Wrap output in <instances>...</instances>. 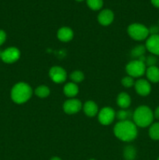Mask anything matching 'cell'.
<instances>
[{
  "mask_svg": "<svg viewBox=\"0 0 159 160\" xmlns=\"http://www.w3.org/2000/svg\"><path fill=\"white\" fill-rule=\"evenodd\" d=\"M114 20V14L110 9H104L98 16V20L103 26L111 24Z\"/></svg>",
  "mask_w": 159,
  "mask_h": 160,
  "instance_id": "obj_12",
  "label": "cell"
},
{
  "mask_svg": "<svg viewBox=\"0 0 159 160\" xmlns=\"http://www.w3.org/2000/svg\"><path fill=\"white\" fill-rule=\"evenodd\" d=\"M151 2L153 6L157 8H159V0H151Z\"/></svg>",
  "mask_w": 159,
  "mask_h": 160,
  "instance_id": "obj_30",
  "label": "cell"
},
{
  "mask_svg": "<svg viewBox=\"0 0 159 160\" xmlns=\"http://www.w3.org/2000/svg\"><path fill=\"white\" fill-rule=\"evenodd\" d=\"M146 65L145 62L139 60V59H135L126 65V73L129 74V76L132 78H140L143 76L146 72Z\"/></svg>",
  "mask_w": 159,
  "mask_h": 160,
  "instance_id": "obj_5",
  "label": "cell"
},
{
  "mask_svg": "<svg viewBox=\"0 0 159 160\" xmlns=\"http://www.w3.org/2000/svg\"><path fill=\"white\" fill-rule=\"evenodd\" d=\"M145 73L149 81L152 83L159 82V68L157 66L147 67Z\"/></svg>",
  "mask_w": 159,
  "mask_h": 160,
  "instance_id": "obj_14",
  "label": "cell"
},
{
  "mask_svg": "<svg viewBox=\"0 0 159 160\" xmlns=\"http://www.w3.org/2000/svg\"><path fill=\"white\" fill-rule=\"evenodd\" d=\"M82 107L80 101L76 98H71L65 101L63 104V110L67 114H75L79 112Z\"/></svg>",
  "mask_w": 159,
  "mask_h": 160,
  "instance_id": "obj_10",
  "label": "cell"
},
{
  "mask_svg": "<svg viewBox=\"0 0 159 160\" xmlns=\"http://www.w3.org/2000/svg\"><path fill=\"white\" fill-rule=\"evenodd\" d=\"M149 136L153 140H159V122L152 123L150 126Z\"/></svg>",
  "mask_w": 159,
  "mask_h": 160,
  "instance_id": "obj_18",
  "label": "cell"
},
{
  "mask_svg": "<svg viewBox=\"0 0 159 160\" xmlns=\"http://www.w3.org/2000/svg\"><path fill=\"white\" fill-rule=\"evenodd\" d=\"M122 84L124 86L125 88H131L134 86L135 84V81H134L133 78L130 76L125 77L122 79Z\"/></svg>",
  "mask_w": 159,
  "mask_h": 160,
  "instance_id": "obj_25",
  "label": "cell"
},
{
  "mask_svg": "<svg viewBox=\"0 0 159 160\" xmlns=\"http://www.w3.org/2000/svg\"><path fill=\"white\" fill-rule=\"evenodd\" d=\"M57 37L61 42H70L73 38V31H72L71 28L63 27L58 31Z\"/></svg>",
  "mask_w": 159,
  "mask_h": 160,
  "instance_id": "obj_13",
  "label": "cell"
},
{
  "mask_svg": "<svg viewBox=\"0 0 159 160\" xmlns=\"http://www.w3.org/2000/svg\"><path fill=\"white\" fill-rule=\"evenodd\" d=\"M115 112L110 107H104L98 113V120L103 125H109L113 122L115 117Z\"/></svg>",
  "mask_w": 159,
  "mask_h": 160,
  "instance_id": "obj_7",
  "label": "cell"
},
{
  "mask_svg": "<svg viewBox=\"0 0 159 160\" xmlns=\"http://www.w3.org/2000/svg\"><path fill=\"white\" fill-rule=\"evenodd\" d=\"M154 112L147 106H139L132 113L133 123L140 128L151 126L154 120Z\"/></svg>",
  "mask_w": 159,
  "mask_h": 160,
  "instance_id": "obj_2",
  "label": "cell"
},
{
  "mask_svg": "<svg viewBox=\"0 0 159 160\" xmlns=\"http://www.w3.org/2000/svg\"><path fill=\"white\" fill-rule=\"evenodd\" d=\"M35 94L39 98H46L49 95L50 90L46 85H40L35 89Z\"/></svg>",
  "mask_w": 159,
  "mask_h": 160,
  "instance_id": "obj_20",
  "label": "cell"
},
{
  "mask_svg": "<svg viewBox=\"0 0 159 160\" xmlns=\"http://www.w3.org/2000/svg\"><path fill=\"white\" fill-rule=\"evenodd\" d=\"M158 23H159V22H158Z\"/></svg>",
  "mask_w": 159,
  "mask_h": 160,
  "instance_id": "obj_36",
  "label": "cell"
},
{
  "mask_svg": "<svg viewBox=\"0 0 159 160\" xmlns=\"http://www.w3.org/2000/svg\"><path fill=\"white\" fill-rule=\"evenodd\" d=\"M149 34L151 35H156L159 34V27L157 26H152L149 29Z\"/></svg>",
  "mask_w": 159,
  "mask_h": 160,
  "instance_id": "obj_27",
  "label": "cell"
},
{
  "mask_svg": "<svg viewBox=\"0 0 159 160\" xmlns=\"http://www.w3.org/2000/svg\"><path fill=\"white\" fill-rule=\"evenodd\" d=\"M157 63V59L155 56L154 55H150L147 57H146V60H145V65L149 67H154L156 66Z\"/></svg>",
  "mask_w": 159,
  "mask_h": 160,
  "instance_id": "obj_26",
  "label": "cell"
},
{
  "mask_svg": "<svg viewBox=\"0 0 159 160\" xmlns=\"http://www.w3.org/2000/svg\"><path fill=\"white\" fill-rule=\"evenodd\" d=\"M117 104L122 109H127L131 104V98L126 92H121L117 97Z\"/></svg>",
  "mask_w": 159,
  "mask_h": 160,
  "instance_id": "obj_16",
  "label": "cell"
},
{
  "mask_svg": "<svg viewBox=\"0 0 159 160\" xmlns=\"http://www.w3.org/2000/svg\"><path fill=\"white\" fill-rule=\"evenodd\" d=\"M146 47L145 45H137L132 50V56L134 58H137V59L141 56H144L145 52H146Z\"/></svg>",
  "mask_w": 159,
  "mask_h": 160,
  "instance_id": "obj_21",
  "label": "cell"
},
{
  "mask_svg": "<svg viewBox=\"0 0 159 160\" xmlns=\"http://www.w3.org/2000/svg\"><path fill=\"white\" fill-rule=\"evenodd\" d=\"M0 56H1V52H0Z\"/></svg>",
  "mask_w": 159,
  "mask_h": 160,
  "instance_id": "obj_34",
  "label": "cell"
},
{
  "mask_svg": "<svg viewBox=\"0 0 159 160\" xmlns=\"http://www.w3.org/2000/svg\"><path fill=\"white\" fill-rule=\"evenodd\" d=\"M32 95V89L26 83L20 82L12 87L11 91V98L14 102L22 104L30 99Z\"/></svg>",
  "mask_w": 159,
  "mask_h": 160,
  "instance_id": "obj_3",
  "label": "cell"
},
{
  "mask_svg": "<svg viewBox=\"0 0 159 160\" xmlns=\"http://www.w3.org/2000/svg\"><path fill=\"white\" fill-rule=\"evenodd\" d=\"M70 79L75 84H76V83H80L84 81V74L83 73V72L80 71V70H76V71L73 72L70 74Z\"/></svg>",
  "mask_w": 159,
  "mask_h": 160,
  "instance_id": "obj_23",
  "label": "cell"
},
{
  "mask_svg": "<svg viewBox=\"0 0 159 160\" xmlns=\"http://www.w3.org/2000/svg\"><path fill=\"white\" fill-rule=\"evenodd\" d=\"M136 92L141 96H147L151 92V84L148 81L145 79H139L134 84Z\"/></svg>",
  "mask_w": 159,
  "mask_h": 160,
  "instance_id": "obj_11",
  "label": "cell"
},
{
  "mask_svg": "<svg viewBox=\"0 0 159 160\" xmlns=\"http://www.w3.org/2000/svg\"><path fill=\"white\" fill-rule=\"evenodd\" d=\"M117 117V118L119 120V121H123V120H129V117L132 116V114L131 113L130 111L129 110H126L125 109H121V110L118 111L115 115Z\"/></svg>",
  "mask_w": 159,
  "mask_h": 160,
  "instance_id": "obj_24",
  "label": "cell"
},
{
  "mask_svg": "<svg viewBox=\"0 0 159 160\" xmlns=\"http://www.w3.org/2000/svg\"><path fill=\"white\" fill-rule=\"evenodd\" d=\"M76 1H77V2H82V1H84V0H76Z\"/></svg>",
  "mask_w": 159,
  "mask_h": 160,
  "instance_id": "obj_32",
  "label": "cell"
},
{
  "mask_svg": "<svg viewBox=\"0 0 159 160\" xmlns=\"http://www.w3.org/2000/svg\"><path fill=\"white\" fill-rule=\"evenodd\" d=\"M146 49L154 56H159V34L150 35L145 44Z\"/></svg>",
  "mask_w": 159,
  "mask_h": 160,
  "instance_id": "obj_9",
  "label": "cell"
},
{
  "mask_svg": "<svg viewBox=\"0 0 159 160\" xmlns=\"http://www.w3.org/2000/svg\"><path fill=\"white\" fill-rule=\"evenodd\" d=\"M63 92L64 94H65L67 97L73 98V97L76 96L78 94V92H79V88L76 85V84H75V83L73 82L67 83V84L64 86Z\"/></svg>",
  "mask_w": 159,
  "mask_h": 160,
  "instance_id": "obj_17",
  "label": "cell"
},
{
  "mask_svg": "<svg viewBox=\"0 0 159 160\" xmlns=\"http://www.w3.org/2000/svg\"><path fill=\"white\" fill-rule=\"evenodd\" d=\"M127 32L132 39L136 41H143L149 36V29L141 23H132L128 27Z\"/></svg>",
  "mask_w": 159,
  "mask_h": 160,
  "instance_id": "obj_4",
  "label": "cell"
},
{
  "mask_svg": "<svg viewBox=\"0 0 159 160\" xmlns=\"http://www.w3.org/2000/svg\"><path fill=\"white\" fill-rule=\"evenodd\" d=\"M49 77L51 81L57 84L63 83L66 80L67 74L65 70L61 67H53L49 70Z\"/></svg>",
  "mask_w": 159,
  "mask_h": 160,
  "instance_id": "obj_8",
  "label": "cell"
},
{
  "mask_svg": "<svg viewBox=\"0 0 159 160\" xmlns=\"http://www.w3.org/2000/svg\"><path fill=\"white\" fill-rule=\"evenodd\" d=\"M113 131L115 137L123 142H132L137 136V125L129 120L117 123Z\"/></svg>",
  "mask_w": 159,
  "mask_h": 160,
  "instance_id": "obj_1",
  "label": "cell"
},
{
  "mask_svg": "<svg viewBox=\"0 0 159 160\" xmlns=\"http://www.w3.org/2000/svg\"><path fill=\"white\" fill-rule=\"evenodd\" d=\"M2 60L6 63H13L20 57V50L15 47H9L1 52Z\"/></svg>",
  "mask_w": 159,
  "mask_h": 160,
  "instance_id": "obj_6",
  "label": "cell"
},
{
  "mask_svg": "<svg viewBox=\"0 0 159 160\" xmlns=\"http://www.w3.org/2000/svg\"><path fill=\"white\" fill-rule=\"evenodd\" d=\"M136 155H137V151L133 146L129 145V146L125 148L124 152H123V156L126 160H133L135 159Z\"/></svg>",
  "mask_w": 159,
  "mask_h": 160,
  "instance_id": "obj_19",
  "label": "cell"
},
{
  "mask_svg": "<svg viewBox=\"0 0 159 160\" xmlns=\"http://www.w3.org/2000/svg\"><path fill=\"white\" fill-rule=\"evenodd\" d=\"M87 4L92 10H98L103 6V0H87Z\"/></svg>",
  "mask_w": 159,
  "mask_h": 160,
  "instance_id": "obj_22",
  "label": "cell"
},
{
  "mask_svg": "<svg viewBox=\"0 0 159 160\" xmlns=\"http://www.w3.org/2000/svg\"><path fill=\"white\" fill-rule=\"evenodd\" d=\"M90 160H96V159H90Z\"/></svg>",
  "mask_w": 159,
  "mask_h": 160,
  "instance_id": "obj_33",
  "label": "cell"
},
{
  "mask_svg": "<svg viewBox=\"0 0 159 160\" xmlns=\"http://www.w3.org/2000/svg\"><path fill=\"white\" fill-rule=\"evenodd\" d=\"M154 117H155L156 119H157V120H159V106H157V107L156 108L155 111H154Z\"/></svg>",
  "mask_w": 159,
  "mask_h": 160,
  "instance_id": "obj_29",
  "label": "cell"
},
{
  "mask_svg": "<svg viewBox=\"0 0 159 160\" xmlns=\"http://www.w3.org/2000/svg\"><path fill=\"white\" fill-rule=\"evenodd\" d=\"M157 160H159V158H158V159H157Z\"/></svg>",
  "mask_w": 159,
  "mask_h": 160,
  "instance_id": "obj_35",
  "label": "cell"
},
{
  "mask_svg": "<svg viewBox=\"0 0 159 160\" xmlns=\"http://www.w3.org/2000/svg\"><path fill=\"white\" fill-rule=\"evenodd\" d=\"M50 160H62V159H61L60 158H59V157H53V158H51V159Z\"/></svg>",
  "mask_w": 159,
  "mask_h": 160,
  "instance_id": "obj_31",
  "label": "cell"
},
{
  "mask_svg": "<svg viewBox=\"0 0 159 160\" xmlns=\"http://www.w3.org/2000/svg\"><path fill=\"white\" fill-rule=\"evenodd\" d=\"M84 112L87 117H93L98 114V107L93 101H87L84 105Z\"/></svg>",
  "mask_w": 159,
  "mask_h": 160,
  "instance_id": "obj_15",
  "label": "cell"
},
{
  "mask_svg": "<svg viewBox=\"0 0 159 160\" xmlns=\"http://www.w3.org/2000/svg\"><path fill=\"white\" fill-rule=\"evenodd\" d=\"M6 39V34L4 31L0 30V46L5 42Z\"/></svg>",
  "mask_w": 159,
  "mask_h": 160,
  "instance_id": "obj_28",
  "label": "cell"
}]
</instances>
